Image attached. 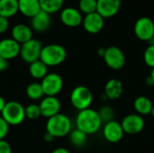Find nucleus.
I'll return each instance as SVG.
<instances>
[{
    "label": "nucleus",
    "mask_w": 154,
    "mask_h": 153,
    "mask_svg": "<svg viewBox=\"0 0 154 153\" xmlns=\"http://www.w3.org/2000/svg\"><path fill=\"white\" fill-rule=\"evenodd\" d=\"M76 128L85 133L87 135L97 133L102 126V120L97 111L92 108H87L79 111L76 116Z\"/></svg>",
    "instance_id": "1"
},
{
    "label": "nucleus",
    "mask_w": 154,
    "mask_h": 153,
    "mask_svg": "<svg viewBox=\"0 0 154 153\" xmlns=\"http://www.w3.org/2000/svg\"><path fill=\"white\" fill-rule=\"evenodd\" d=\"M72 130L70 118L64 114H58L47 120L46 132L54 138H62L69 134Z\"/></svg>",
    "instance_id": "2"
},
{
    "label": "nucleus",
    "mask_w": 154,
    "mask_h": 153,
    "mask_svg": "<svg viewBox=\"0 0 154 153\" xmlns=\"http://www.w3.org/2000/svg\"><path fill=\"white\" fill-rule=\"evenodd\" d=\"M67 58L66 49L60 44H48L42 47L40 60L49 68L60 65Z\"/></svg>",
    "instance_id": "3"
},
{
    "label": "nucleus",
    "mask_w": 154,
    "mask_h": 153,
    "mask_svg": "<svg viewBox=\"0 0 154 153\" xmlns=\"http://www.w3.org/2000/svg\"><path fill=\"white\" fill-rule=\"evenodd\" d=\"M1 116L9 125H19L26 118L25 107L17 101H9L2 111Z\"/></svg>",
    "instance_id": "4"
},
{
    "label": "nucleus",
    "mask_w": 154,
    "mask_h": 153,
    "mask_svg": "<svg viewBox=\"0 0 154 153\" xmlns=\"http://www.w3.org/2000/svg\"><path fill=\"white\" fill-rule=\"evenodd\" d=\"M92 102V92L85 86H78L70 93V103L78 111L89 108Z\"/></svg>",
    "instance_id": "5"
},
{
    "label": "nucleus",
    "mask_w": 154,
    "mask_h": 153,
    "mask_svg": "<svg viewBox=\"0 0 154 153\" xmlns=\"http://www.w3.org/2000/svg\"><path fill=\"white\" fill-rule=\"evenodd\" d=\"M63 79L58 73H48L41 81V85L47 96H56L63 88Z\"/></svg>",
    "instance_id": "6"
},
{
    "label": "nucleus",
    "mask_w": 154,
    "mask_h": 153,
    "mask_svg": "<svg viewBox=\"0 0 154 153\" xmlns=\"http://www.w3.org/2000/svg\"><path fill=\"white\" fill-rule=\"evenodd\" d=\"M42 47V43L40 41L32 39L29 41L21 45L19 56L24 62L30 64L40 60Z\"/></svg>",
    "instance_id": "7"
},
{
    "label": "nucleus",
    "mask_w": 154,
    "mask_h": 153,
    "mask_svg": "<svg viewBox=\"0 0 154 153\" xmlns=\"http://www.w3.org/2000/svg\"><path fill=\"white\" fill-rule=\"evenodd\" d=\"M106 66L114 70H119L125 64V56L123 50L116 46H110L106 49L103 57Z\"/></svg>",
    "instance_id": "8"
},
{
    "label": "nucleus",
    "mask_w": 154,
    "mask_h": 153,
    "mask_svg": "<svg viewBox=\"0 0 154 153\" xmlns=\"http://www.w3.org/2000/svg\"><path fill=\"white\" fill-rule=\"evenodd\" d=\"M134 31L139 40L152 41L154 36L153 21L149 17H140L134 23Z\"/></svg>",
    "instance_id": "9"
},
{
    "label": "nucleus",
    "mask_w": 154,
    "mask_h": 153,
    "mask_svg": "<svg viewBox=\"0 0 154 153\" xmlns=\"http://www.w3.org/2000/svg\"><path fill=\"white\" fill-rule=\"evenodd\" d=\"M121 125L125 133L137 134L143 130L145 122L142 115L138 114H130L123 118Z\"/></svg>",
    "instance_id": "10"
},
{
    "label": "nucleus",
    "mask_w": 154,
    "mask_h": 153,
    "mask_svg": "<svg viewBox=\"0 0 154 153\" xmlns=\"http://www.w3.org/2000/svg\"><path fill=\"white\" fill-rule=\"evenodd\" d=\"M42 116L49 119L58 114H60L61 109L60 101L57 96H44L39 104Z\"/></svg>",
    "instance_id": "11"
},
{
    "label": "nucleus",
    "mask_w": 154,
    "mask_h": 153,
    "mask_svg": "<svg viewBox=\"0 0 154 153\" xmlns=\"http://www.w3.org/2000/svg\"><path fill=\"white\" fill-rule=\"evenodd\" d=\"M124 134L125 132L122 128L121 123H118L115 120L106 123L103 127L104 138L110 143L119 142L123 139Z\"/></svg>",
    "instance_id": "12"
},
{
    "label": "nucleus",
    "mask_w": 154,
    "mask_h": 153,
    "mask_svg": "<svg viewBox=\"0 0 154 153\" xmlns=\"http://www.w3.org/2000/svg\"><path fill=\"white\" fill-rule=\"evenodd\" d=\"M97 12L105 19L115 16L121 8V0H97Z\"/></svg>",
    "instance_id": "13"
},
{
    "label": "nucleus",
    "mask_w": 154,
    "mask_h": 153,
    "mask_svg": "<svg viewBox=\"0 0 154 153\" xmlns=\"http://www.w3.org/2000/svg\"><path fill=\"white\" fill-rule=\"evenodd\" d=\"M82 24L84 29L91 34H96L101 32L105 25V19L97 13H92L89 14H86L83 18Z\"/></svg>",
    "instance_id": "14"
},
{
    "label": "nucleus",
    "mask_w": 154,
    "mask_h": 153,
    "mask_svg": "<svg viewBox=\"0 0 154 153\" xmlns=\"http://www.w3.org/2000/svg\"><path fill=\"white\" fill-rule=\"evenodd\" d=\"M21 44L12 38H6L0 41V56L10 60L20 55Z\"/></svg>",
    "instance_id": "15"
},
{
    "label": "nucleus",
    "mask_w": 154,
    "mask_h": 153,
    "mask_svg": "<svg viewBox=\"0 0 154 153\" xmlns=\"http://www.w3.org/2000/svg\"><path fill=\"white\" fill-rule=\"evenodd\" d=\"M60 21L68 27H78L82 23L83 17L81 13L73 7H67L60 13Z\"/></svg>",
    "instance_id": "16"
},
{
    "label": "nucleus",
    "mask_w": 154,
    "mask_h": 153,
    "mask_svg": "<svg viewBox=\"0 0 154 153\" xmlns=\"http://www.w3.org/2000/svg\"><path fill=\"white\" fill-rule=\"evenodd\" d=\"M51 23V16L48 13L41 10L37 14L31 18L32 29L37 32H43L47 31Z\"/></svg>",
    "instance_id": "17"
},
{
    "label": "nucleus",
    "mask_w": 154,
    "mask_h": 153,
    "mask_svg": "<svg viewBox=\"0 0 154 153\" xmlns=\"http://www.w3.org/2000/svg\"><path fill=\"white\" fill-rule=\"evenodd\" d=\"M11 35L12 39L22 45L32 39V30L26 24L19 23L13 27Z\"/></svg>",
    "instance_id": "18"
},
{
    "label": "nucleus",
    "mask_w": 154,
    "mask_h": 153,
    "mask_svg": "<svg viewBox=\"0 0 154 153\" xmlns=\"http://www.w3.org/2000/svg\"><path fill=\"white\" fill-rule=\"evenodd\" d=\"M39 0H18V11L26 17H33L41 11Z\"/></svg>",
    "instance_id": "19"
},
{
    "label": "nucleus",
    "mask_w": 154,
    "mask_h": 153,
    "mask_svg": "<svg viewBox=\"0 0 154 153\" xmlns=\"http://www.w3.org/2000/svg\"><path fill=\"white\" fill-rule=\"evenodd\" d=\"M124 91L123 83L117 78H111L109 79L106 86H105V95L107 99L116 100L118 99Z\"/></svg>",
    "instance_id": "20"
},
{
    "label": "nucleus",
    "mask_w": 154,
    "mask_h": 153,
    "mask_svg": "<svg viewBox=\"0 0 154 153\" xmlns=\"http://www.w3.org/2000/svg\"><path fill=\"white\" fill-rule=\"evenodd\" d=\"M134 107L136 111V114L140 115H147L152 113L153 104L150 98L145 96H140L135 98L134 102Z\"/></svg>",
    "instance_id": "21"
},
{
    "label": "nucleus",
    "mask_w": 154,
    "mask_h": 153,
    "mask_svg": "<svg viewBox=\"0 0 154 153\" xmlns=\"http://www.w3.org/2000/svg\"><path fill=\"white\" fill-rule=\"evenodd\" d=\"M18 12V0H0V16L10 18Z\"/></svg>",
    "instance_id": "22"
},
{
    "label": "nucleus",
    "mask_w": 154,
    "mask_h": 153,
    "mask_svg": "<svg viewBox=\"0 0 154 153\" xmlns=\"http://www.w3.org/2000/svg\"><path fill=\"white\" fill-rule=\"evenodd\" d=\"M29 73L33 78L42 80L49 73L48 67L41 60H38L29 64Z\"/></svg>",
    "instance_id": "23"
},
{
    "label": "nucleus",
    "mask_w": 154,
    "mask_h": 153,
    "mask_svg": "<svg viewBox=\"0 0 154 153\" xmlns=\"http://www.w3.org/2000/svg\"><path fill=\"white\" fill-rule=\"evenodd\" d=\"M64 0H39L41 9L49 14H55L62 7Z\"/></svg>",
    "instance_id": "24"
},
{
    "label": "nucleus",
    "mask_w": 154,
    "mask_h": 153,
    "mask_svg": "<svg viewBox=\"0 0 154 153\" xmlns=\"http://www.w3.org/2000/svg\"><path fill=\"white\" fill-rule=\"evenodd\" d=\"M25 94L27 96V97H29L32 100H41L43 96H44V93L42 87L41 83L38 82H33L29 84L26 87L25 89Z\"/></svg>",
    "instance_id": "25"
},
{
    "label": "nucleus",
    "mask_w": 154,
    "mask_h": 153,
    "mask_svg": "<svg viewBox=\"0 0 154 153\" xmlns=\"http://www.w3.org/2000/svg\"><path fill=\"white\" fill-rule=\"evenodd\" d=\"M69 136V142L75 147H82L86 144L88 141V135L77 128L71 130Z\"/></svg>",
    "instance_id": "26"
},
{
    "label": "nucleus",
    "mask_w": 154,
    "mask_h": 153,
    "mask_svg": "<svg viewBox=\"0 0 154 153\" xmlns=\"http://www.w3.org/2000/svg\"><path fill=\"white\" fill-rule=\"evenodd\" d=\"M97 0H79V10L85 14L97 12Z\"/></svg>",
    "instance_id": "27"
},
{
    "label": "nucleus",
    "mask_w": 154,
    "mask_h": 153,
    "mask_svg": "<svg viewBox=\"0 0 154 153\" xmlns=\"http://www.w3.org/2000/svg\"><path fill=\"white\" fill-rule=\"evenodd\" d=\"M40 116H42L41 109L39 105L31 104L25 107V117L30 120H36Z\"/></svg>",
    "instance_id": "28"
},
{
    "label": "nucleus",
    "mask_w": 154,
    "mask_h": 153,
    "mask_svg": "<svg viewBox=\"0 0 154 153\" xmlns=\"http://www.w3.org/2000/svg\"><path fill=\"white\" fill-rule=\"evenodd\" d=\"M98 114H99V116L102 120L103 123H108L110 121L113 120L114 118V115H115V113H114V110L111 106H104L100 108L99 111H97Z\"/></svg>",
    "instance_id": "29"
},
{
    "label": "nucleus",
    "mask_w": 154,
    "mask_h": 153,
    "mask_svg": "<svg viewBox=\"0 0 154 153\" xmlns=\"http://www.w3.org/2000/svg\"><path fill=\"white\" fill-rule=\"evenodd\" d=\"M143 60L145 64L151 69L154 68V43H150L143 54Z\"/></svg>",
    "instance_id": "30"
},
{
    "label": "nucleus",
    "mask_w": 154,
    "mask_h": 153,
    "mask_svg": "<svg viewBox=\"0 0 154 153\" xmlns=\"http://www.w3.org/2000/svg\"><path fill=\"white\" fill-rule=\"evenodd\" d=\"M10 125L5 121V119L0 116V140H5L9 133Z\"/></svg>",
    "instance_id": "31"
},
{
    "label": "nucleus",
    "mask_w": 154,
    "mask_h": 153,
    "mask_svg": "<svg viewBox=\"0 0 154 153\" xmlns=\"http://www.w3.org/2000/svg\"><path fill=\"white\" fill-rule=\"evenodd\" d=\"M0 153H12V147L5 140H0Z\"/></svg>",
    "instance_id": "32"
},
{
    "label": "nucleus",
    "mask_w": 154,
    "mask_h": 153,
    "mask_svg": "<svg viewBox=\"0 0 154 153\" xmlns=\"http://www.w3.org/2000/svg\"><path fill=\"white\" fill-rule=\"evenodd\" d=\"M8 26H9L8 19L3 16H0V34L5 32L8 29Z\"/></svg>",
    "instance_id": "33"
},
{
    "label": "nucleus",
    "mask_w": 154,
    "mask_h": 153,
    "mask_svg": "<svg viewBox=\"0 0 154 153\" xmlns=\"http://www.w3.org/2000/svg\"><path fill=\"white\" fill-rule=\"evenodd\" d=\"M8 65H9L8 60L0 56V72H3V71L6 70L7 68H8Z\"/></svg>",
    "instance_id": "34"
},
{
    "label": "nucleus",
    "mask_w": 154,
    "mask_h": 153,
    "mask_svg": "<svg viewBox=\"0 0 154 153\" xmlns=\"http://www.w3.org/2000/svg\"><path fill=\"white\" fill-rule=\"evenodd\" d=\"M51 153H70V152H69V150H67L66 148H62V147H60V148H57V149L53 150V151H52Z\"/></svg>",
    "instance_id": "35"
},
{
    "label": "nucleus",
    "mask_w": 154,
    "mask_h": 153,
    "mask_svg": "<svg viewBox=\"0 0 154 153\" xmlns=\"http://www.w3.org/2000/svg\"><path fill=\"white\" fill-rule=\"evenodd\" d=\"M43 140L45 141V142H52L53 140H54V137L53 136H51L50 133H48L47 132L45 133V134H44V138H43Z\"/></svg>",
    "instance_id": "36"
},
{
    "label": "nucleus",
    "mask_w": 154,
    "mask_h": 153,
    "mask_svg": "<svg viewBox=\"0 0 154 153\" xmlns=\"http://www.w3.org/2000/svg\"><path fill=\"white\" fill-rule=\"evenodd\" d=\"M6 103H7V102L5 100V98H4L3 96H0V113H2V111L4 110V108H5Z\"/></svg>",
    "instance_id": "37"
},
{
    "label": "nucleus",
    "mask_w": 154,
    "mask_h": 153,
    "mask_svg": "<svg viewBox=\"0 0 154 153\" xmlns=\"http://www.w3.org/2000/svg\"><path fill=\"white\" fill-rule=\"evenodd\" d=\"M146 85H148V86H150V87H152V86H154V83L153 81H152V78L149 76L147 78H146Z\"/></svg>",
    "instance_id": "38"
},
{
    "label": "nucleus",
    "mask_w": 154,
    "mask_h": 153,
    "mask_svg": "<svg viewBox=\"0 0 154 153\" xmlns=\"http://www.w3.org/2000/svg\"><path fill=\"white\" fill-rule=\"evenodd\" d=\"M105 51H106V49L105 48H99L98 49V50H97V53H98V55L100 56V57H104V55H105Z\"/></svg>",
    "instance_id": "39"
},
{
    "label": "nucleus",
    "mask_w": 154,
    "mask_h": 153,
    "mask_svg": "<svg viewBox=\"0 0 154 153\" xmlns=\"http://www.w3.org/2000/svg\"><path fill=\"white\" fill-rule=\"evenodd\" d=\"M150 77L152 78V81H153V83H154V68L153 69H152V72H151Z\"/></svg>",
    "instance_id": "40"
},
{
    "label": "nucleus",
    "mask_w": 154,
    "mask_h": 153,
    "mask_svg": "<svg viewBox=\"0 0 154 153\" xmlns=\"http://www.w3.org/2000/svg\"><path fill=\"white\" fill-rule=\"evenodd\" d=\"M151 115H152V117L154 118V105H153V107H152V113H151Z\"/></svg>",
    "instance_id": "41"
},
{
    "label": "nucleus",
    "mask_w": 154,
    "mask_h": 153,
    "mask_svg": "<svg viewBox=\"0 0 154 153\" xmlns=\"http://www.w3.org/2000/svg\"><path fill=\"white\" fill-rule=\"evenodd\" d=\"M151 43H154V36H153V39H152V41H150Z\"/></svg>",
    "instance_id": "42"
}]
</instances>
